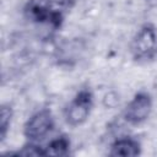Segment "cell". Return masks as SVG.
Here are the masks:
<instances>
[{"mask_svg":"<svg viewBox=\"0 0 157 157\" xmlns=\"http://www.w3.org/2000/svg\"><path fill=\"white\" fill-rule=\"evenodd\" d=\"M72 6L74 0H28L23 6V16L33 23L59 29Z\"/></svg>","mask_w":157,"mask_h":157,"instance_id":"cell-1","label":"cell"},{"mask_svg":"<svg viewBox=\"0 0 157 157\" xmlns=\"http://www.w3.org/2000/svg\"><path fill=\"white\" fill-rule=\"evenodd\" d=\"M130 54L137 64L155 60L157 56V29L153 23L146 22L140 26L130 42Z\"/></svg>","mask_w":157,"mask_h":157,"instance_id":"cell-2","label":"cell"},{"mask_svg":"<svg viewBox=\"0 0 157 157\" xmlns=\"http://www.w3.org/2000/svg\"><path fill=\"white\" fill-rule=\"evenodd\" d=\"M94 103V96L91 88H81L69 102L64 110V118L67 125L76 128L83 125L91 115Z\"/></svg>","mask_w":157,"mask_h":157,"instance_id":"cell-3","label":"cell"},{"mask_svg":"<svg viewBox=\"0 0 157 157\" xmlns=\"http://www.w3.org/2000/svg\"><path fill=\"white\" fill-rule=\"evenodd\" d=\"M55 120L49 108H40L34 112L23 124V135L28 141L38 142L54 129Z\"/></svg>","mask_w":157,"mask_h":157,"instance_id":"cell-4","label":"cell"},{"mask_svg":"<svg viewBox=\"0 0 157 157\" xmlns=\"http://www.w3.org/2000/svg\"><path fill=\"white\" fill-rule=\"evenodd\" d=\"M152 107H153L152 96L147 91H139L132 96V98L125 105L123 112V118L130 125L134 126L140 125L150 118L152 113Z\"/></svg>","mask_w":157,"mask_h":157,"instance_id":"cell-5","label":"cell"},{"mask_svg":"<svg viewBox=\"0 0 157 157\" xmlns=\"http://www.w3.org/2000/svg\"><path fill=\"white\" fill-rule=\"evenodd\" d=\"M108 155L112 157H136L141 155V144L131 136H123L113 141Z\"/></svg>","mask_w":157,"mask_h":157,"instance_id":"cell-6","label":"cell"},{"mask_svg":"<svg viewBox=\"0 0 157 157\" xmlns=\"http://www.w3.org/2000/svg\"><path fill=\"white\" fill-rule=\"evenodd\" d=\"M71 141L67 135L61 134L54 139H52L48 145L44 147L45 156H55V157H65L70 153Z\"/></svg>","mask_w":157,"mask_h":157,"instance_id":"cell-7","label":"cell"},{"mask_svg":"<svg viewBox=\"0 0 157 157\" xmlns=\"http://www.w3.org/2000/svg\"><path fill=\"white\" fill-rule=\"evenodd\" d=\"M13 118V108L10 103H2L0 107V142H4Z\"/></svg>","mask_w":157,"mask_h":157,"instance_id":"cell-8","label":"cell"},{"mask_svg":"<svg viewBox=\"0 0 157 157\" xmlns=\"http://www.w3.org/2000/svg\"><path fill=\"white\" fill-rule=\"evenodd\" d=\"M7 155H16V156H25V157H28V156H45V151H44V147L38 145L37 142L28 141L20 150L13 151V152H7Z\"/></svg>","mask_w":157,"mask_h":157,"instance_id":"cell-9","label":"cell"},{"mask_svg":"<svg viewBox=\"0 0 157 157\" xmlns=\"http://www.w3.org/2000/svg\"><path fill=\"white\" fill-rule=\"evenodd\" d=\"M146 4L151 7H157V0H145Z\"/></svg>","mask_w":157,"mask_h":157,"instance_id":"cell-10","label":"cell"}]
</instances>
